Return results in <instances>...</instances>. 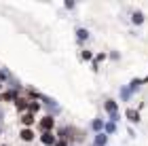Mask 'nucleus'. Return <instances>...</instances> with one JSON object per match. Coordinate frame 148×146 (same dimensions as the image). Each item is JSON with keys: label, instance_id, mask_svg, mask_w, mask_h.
Here are the masks:
<instances>
[{"label": "nucleus", "instance_id": "f257e3e1", "mask_svg": "<svg viewBox=\"0 0 148 146\" xmlns=\"http://www.w3.org/2000/svg\"><path fill=\"white\" fill-rule=\"evenodd\" d=\"M40 127H42L45 131H49V129L53 127V119H51V117H47V119H42V121H40Z\"/></svg>", "mask_w": 148, "mask_h": 146}, {"label": "nucleus", "instance_id": "f03ea898", "mask_svg": "<svg viewBox=\"0 0 148 146\" xmlns=\"http://www.w3.org/2000/svg\"><path fill=\"white\" fill-rule=\"evenodd\" d=\"M106 110H108L110 114H114V112H116V104H114L112 99H108V102H106Z\"/></svg>", "mask_w": 148, "mask_h": 146}, {"label": "nucleus", "instance_id": "7ed1b4c3", "mask_svg": "<svg viewBox=\"0 0 148 146\" xmlns=\"http://www.w3.org/2000/svg\"><path fill=\"white\" fill-rule=\"evenodd\" d=\"M21 138H23V140H25V142H30V140H32V138H34V134H32V131H30V129H23V131H21Z\"/></svg>", "mask_w": 148, "mask_h": 146}, {"label": "nucleus", "instance_id": "20e7f679", "mask_svg": "<svg viewBox=\"0 0 148 146\" xmlns=\"http://www.w3.org/2000/svg\"><path fill=\"white\" fill-rule=\"evenodd\" d=\"M21 121H23V125H32V123H34V117H32V114H23Z\"/></svg>", "mask_w": 148, "mask_h": 146}, {"label": "nucleus", "instance_id": "39448f33", "mask_svg": "<svg viewBox=\"0 0 148 146\" xmlns=\"http://www.w3.org/2000/svg\"><path fill=\"white\" fill-rule=\"evenodd\" d=\"M42 142H45V144H53L55 140H53V136H51V134H45V136H42Z\"/></svg>", "mask_w": 148, "mask_h": 146}, {"label": "nucleus", "instance_id": "423d86ee", "mask_svg": "<svg viewBox=\"0 0 148 146\" xmlns=\"http://www.w3.org/2000/svg\"><path fill=\"white\" fill-rule=\"evenodd\" d=\"M127 117H129V119H131V121H138V119H140L136 110H127Z\"/></svg>", "mask_w": 148, "mask_h": 146}, {"label": "nucleus", "instance_id": "0eeeda50", "mask_svg": "<svg viewBox=\"0 0 148 146\" xmlns=\"http://www.w3.org/2000/svg\"><path fill=\"white\" fill-rule=\"evenodd\" d=\"M13 97H15V93H13V91H6V93L2 95V99H13Z\"/></svg>", "mask_w": 148, "mask_h": 146}, {"label": "nucleus", "instance_id": "6e6552de", "mask_svg": "<svg viewBox=\"0 0 148 146\" xmlns=\"http://www.w3.org/2000/svg\"><path fill=\"white\" fill-rule=\"evenodd\" d=\"M25 106H28V104H25V102H23V99H17V108H19V110H23V108H25Z\"/></svg>", "mask_w": 148, "mask_h": 146}, {"label": "nucleus", "instance_id": "1a4fd4ad", "mask_svg": "<svg viewBox=\"0 0 148 146\" xmlns=\"http://www.w3.org/2000/svg\"><path fill=\"white\" fill-rule=\"evenodd\" d=\"M97 144H106V136H97Z\"/></svg>", "mask_w": 148, "mask_h": 146}, {"label": "nucleus", "instance_id": "9d476101", "mask_svg": "<svg viewBox=\"0 0 148 146\" xmlns=\"http://www.w3.org/2000/svg\"><path fill=\"white\" fill-rule=\"evenodd\" d=\"M133 21L140 23V21H142V15H140V13H136V15H133Z\"/></svg>", "mask_w": 148, "mask_h": 146}, {"label": "nucleus", "instance_id": "9b49d317", "mask_svg": "<svg viewBox=\"0 0 148 146\" xmlns=\"http://www.w3.org/2000/svg\"><path fill=\"white\" fill-rule=\"evenodd\" d=\"M55 146H66V144H64V142H59V144H55Z\"/></svg>", "mask_w": 148, "mask_h": 146}]
</instances>
